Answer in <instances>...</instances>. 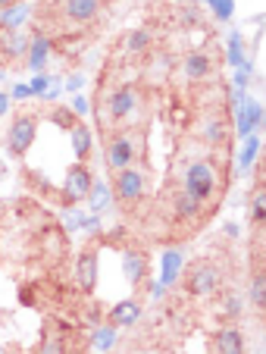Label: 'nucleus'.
<instances>
[{
    "label": "nucleus",
    "mask_w": 266,
    "mask_h": 354,
    "mask_svg": "<svg viewBox=\"0 0 266 354\" xmlns=\"http://www.w3.org/2000/svg\"><path fill=\"white\" fill-rule=\"evenodd\" d=\"M251 220L257 223V226H263L266 223V188H263V182H260V188L254 192V198H251Z\"/></svg>",
    "instance_id": "cd10ccee"
},
{
    "label": "nucleus",
    "mask_w": 266,
    "mask_h": 354,
    "mask_svg": "<svg viewBox=\"0 0 266 354\" xmlns=\"http://www.w3.org/2000/svg\"><path fill=\"white\" fill-rule=\"evenodd\" d=\"M10 104H13V97H10L7 91H0V116H3V113L10 110Z\"/></svg>",
    "instance_id": "79ce46f5"
},
{
    "label": "nucleus",
    "mask_w": 266,
    "mask_h": 354,
    "mask_svg": "<svg viewBox=\"0 0 266 354\" xmlns=\"http://www.w3.org/2000/svg\"><path fill=\"white\" fill-rule=\"evenodd\" d=\"M82 85H85V75H82V73L69 75V82H66V88H69V91H82Z\"/></svg>",
    "instance_id": "58836bf2"
},
{
    "label": "nucleus",
    "mask_w": 266,
    "mask_h": 354,
    "mask_svg": "<svg viewBox=\"0 0 266 354\" xmlns=\"http://www.w3.org/2000/svg\"><path fill=\"white\" fill-rule=\"evenodd\" d=\"M50 122L60 129H73L79 120H75V113L69 107H57V110H50Z\"/></svg>",
    "instance_id": "7c9ffc66"
},
{
    "label": "nucleus",
    "mask_w": 266,
    "mask_h": 354,
    "mask_svg": "<svg viewBox=\"0 0 266 354\" xmlns=\"http://www.w3.org/2000/svg\"><path fill=\"white\" fill-rule=\"evenodd\" d=\"M163 295H167V286H160V282H151V298H153V301H160Z\"/></svg>",
    "instance_id": "a19ab883"
},
{
    "label": "nucleus",
    "mask_w": 266,
    "mask_h": 354,
    "mask_svg": "<svg viewBox=\"0 0 266 354\" xmlns=\"http://www.w3.org/2000/svg\"><path fill=\"white\" fill-rule=\"evenodd\" d=\"M169 204H173V214L179 216L182 223H198L200 216H204V204H200V201H194L191 194L182 192V188L173 194V201H169Z\"/></svg>",
    "instance_id": "2eb2a0df"
},
{
    "label": "nucleus",
    "mask_w": 266,
    "mask_h": 354,
    "mask_svg": "<svg viewBox=\"0 0 266 354\" xmlns=\"http://www.w3.org/2000/svg\"><path fill=\"white\" fill-rule=\"evenodd\" d=\"M122 276H126L129 286H141V282L147 279V254L144 251L129 248L126 254H122Z\"/></svg>",
    "instance_id": "4468645a"
},
{
    "label": "nucleus",
    "mask_w": 266,
    "mask_h": 354,
    "mask_svg": "<svg viewBox=\"0 0 266 354\" xmlns=\"http://www.w3.org/2000/svg\"><path fill=\"white\" fill-rule=\"evenodd\" d=\"M28 3H13V7H7V10H0V28L3 32H10V28H19L22 22H26V16H28Z\"/></svg>",
    "instance_id": "b1692460"
},
{
    "label": "nucleus",
    "mask_w": 266,
    "mask_h": 354,
    "mask_svg": "<svg viewBox=\"0 0 266 354\" xmlns=\"http://www.w3.org/2000/svg\"><path fill=\"white\" fill-rule=\"evenodd\" d=\"M88 207L94 210V214H104L106 207H110V201H113V192H110V185L106 182H91V192H88Z\"/></svg>",
    "instance_id": "5701e85b"
},
{
    "label": "nucleus",
    "mask_w": 266,
    "mask_h": 354,
    "mask_svg": "<svg viewBox=\"0 0 266 354\" xmlns=\"http://www.w3.org/2000/svg\"><path fill=\"white\" fill-rule=\"evenodd\" d=\"M53 50V41L47 38L44 32H35L32 38H28V66L32 69H44V63H47V54Z\"/></svg>",
    "instance_id": "6ab92c4d"
},
{
    "label": "nucleus",
    "mask_w": 266,
    "mask_h": 354,
    "mask_svg": "<svg viewBox=\"0 0 266 354\" xmlns=\"http://www.w3.org/2000/svg\"><path fill=\"white\" fill-rule=\"evenodd\" d=\"M75 286L85 295L94 292V286H97V248H85L79 254V261H75Z\"/></svg>",
    "instance_id": "9d476101"
},
{
    "label": "nucleus",
    "mask_w": 266,
    "mask_h": 354,
    "mask_svg": "<svg viewBox=\"0 0 266 354\" xmlns=\"http://www.w3.org/2000/svg\"><path fill=\"white\" fill-rule=\"evenodd\" d=\"M222 185V173L213 160H191L182 173V192H188L194 201H200L207 207V201L216 198Z\"/></svg>",
    "instance_id": "f257e3e1"
},
{
    "label": "nucleus",
    "mask_w": 266,
    "mask_h": 354,
    "mask_svg": "<svg viewBox=\"0 0 266 354\" xmlns=\"http://www.w3.org/2000/svg\"><path fill=\"white\" fill-rule=\"evenodd\" d=\"M35 135H38V116L32 113H19L7 129V151L10 157H22L28 147L35 145Z\"/></svg>",
    "instance_id": "39448f33"
},
{
    "label": "nucleus",
    "mask_w": 266,
    "mask_h": 354,
    "mask_svg": "<svg viewBox=\"0 0 266 354\" xmlns=\"http://www.w3.org/2000/svg\"><path fill=\"white\" fill-rule=\"evenodd\" d=\"M0 354H3V348H0Z\"/></svg>",
    "instance_id": "49530a36"
},
{
    "label": "nucleus",
    "mask_w": 266,
    "mask_h": 354,
    "mask_svg": "<svg viewBox=\"0 0 266 354\" xmlns=\"http://www.w3.org/2000/svg\"><path fill=\"white\" fill-rule=\"evenodd\" d=\"M13 3H19V0H0V10H7V7H13Z\"/></svg>",
    "instance_id": "c03bdc74"
},
{
    "label": "nucleus",
    "mask_w": 266,
    "mask_h": 354,
    "mask_svg": "<svg viewBox=\"0 0 266 354\" xmlns=\"http://www.w3.org/2000/svg\"><path fill=\"white\" fill-rule=\"evenodd\" d=\"M63 94V85H60V79H53L50 75V85H47V91L41 94V100H57Z\"/></svg>",
    "instance_id": "c9c22d12"
},
{
    "label": "nucleus",
    "mask_w": 266,
    "mask_h": 354,
    "mask_svg": "<svg viewBox=\"0 0 266 354\" xmlns=\"http://www.w3.org/2000/svg\"><path fill=\"white\" fill-rule=\"evenodd\" d=\"M251 304L263 314V308H266V273H263V267H260V273H254V279H251Z\"/></svg>",
    "instance_id": "a878e982"
},
{
    "label": "nucleus",
    "mask_w": 266,
    "mask_h": 354,
    "mask_svg": "<svg viewBox=\"0 0 266 354\" xmlns=\"http://www.w3.org/2000/svg\"><path fill=\"white\" fill-rule=\"evenodd\" d=\"M141 320V304L135 298L120 301L113 310H110V326H135Z\"/></svg>",
    "instance_id": "aec40b11"
},
{
    "label": "nucleus",
    "mask_w": 266,
    "mask_h": 354,
    "mask_svg": "<svg viewBox=\"0 0 266 354\" xmlns=\"http://www.w3.org/2000/svg\"><path fill=\"white\" fill-rule=\"evenodd\" d=\"M69 333L73 329H66V323H50L38 345V354H69V342H66Z\"/></svg>",
    "instance_id": "f8f14e48"
},
{
    "label": "nucleus",
    "mask_w": 266,
    "mask_h": 354,
    "mask_svg": "<svg viewBox=\"0 0 266 354\" xmlns=\"http://www.w3.org/2000/svg\"><path fill=\"white\" fill-rule=\"evenodd\" d=\"M226 235L229 239H235V235H238V226H235V223H226Z\"/></svg>",
    "instance_id": "37998d69"
},
{
    "label": "nucleus",
    "mask_w": 266,
    "mask_h": 354,
    "mask_svg": "<svg viewBox=\"0 0 266 354\" xmlns=\"http://www.w3.org/2000/svg\"><path fill=\"white\" fill-rule=\"evenodd\" d=\"M28 54V35L19 32V28H10V32L0 35V57L3 60H22Z\"/></svg>",
    "instance_id": "ddd939ff"
},
{
    "label": "nucleus",
    "mask_w": 266,
    "mask_h": 354,
    "mask_svg": "<svg viewBox=\"0 0 266 354\" xmlns=\"http://www.w3.org/2000/svg\"><path fill=\"white\" fill-rule=\"evenodd\" d=\"M91 169L85 167V163H75L73 169L66 173V182H63V201H66V207H75L79 201L88 198V192H91Z\"/></svg>",
    "instance_id": "0eeeda50"
},
{
    "label": "nucleus",
    "mask_w": 266,
    "mask_h": 354,
    "mask_svg": "<svg viewBox=\"0 0 266 354\" xmlns=\"http://www.w3.org/2000/svg\"><path fill=\"white\" fill-rule=\"evenodd\" d=\"M141 104V91L135 85H122L116 88V91H110V97H106V104L97 110L100 122H122L126 116L135 113V107Z\"/></svg>",
    "instance_id": "20e7f679"
},
{
    "label": "nucleus",
    "mask_w": 266,
    "mask_h": 354,
    "mask_svg": "<svg viewBox=\"0 0 266 354\" xmlns=\"http://www.w3.org/2000/svg\"><path fill=\"white\" fill-rule=\"evenodd\" d=\"M222 288V270L213 261H198L185 273V292L191 298H213Z\"/></svg>",
    "instance_id": "f03ea898"
},
{
    "label": "nucleus",
    "mask_w": 266,
    "mask_h": 354,
    "mask_svg": "<svg viewBox=\"0 0 266 354\" xmlns=\"http://www.w3.org/2000/svg\"><path fill=\"white\" fill-rule=\"evenodd\" d=\"M26 97H32L28 85H16V88H13V100H26Z\"/></svg>",
    "instance_id": "ea45409f"
},
{
    "label": "nucleus",
    "mask_w": 266,
    "mask_h": 354,
    "mask_svg": "<svg viewBox=\"0 0 266 354\" xmlns=\"http://www.w3.org/2000/svg\"><path fill=\"white\" fill-rule=\"evenodd\" d=\"M69 135H73V154L79 157V163H85L88 154H91V129H88L85 122H75V126L69 129Z\"/></svg>",
    "instance_id": "4be33fe9"
},
{
    "label": "nucleus",
    "mask_w": 266,
    "mask_h": 354,
    "mask_svg": "<svg viewBox=\"0 0 266 354\" xmlns=\"http://www.w3.org/2000/svg\"><path fill=\"white\" fill-rule=\"evenodd\" d=\"M173 69H175V57L169 54V50H151V54H147V69H144V75H147L151 82L169 79V75H173Z\"/></svg>",
    "instance_id": "dca6fc26"
},
{
    "label": "nucleus",
    "mask_w": 266,
    "mask_h": 354,
    "mask_svg": "<svg viewBox=\"0 0 266 354\" xmlns=\"http://www.w3.org/2000/svg\"><path fill=\"white\" fill-rule=\"evenodd\" d=\"M82 320H85L88 326H97V320H100V308L94 304V301L88 304V310H82Z\"/></svg>",
    "instance_id": "4c0bfd02"
},
{
    "label": "nucleus",
    "mask_w": 266,
    "mask_h": 354,
    "mask_svg": "<svg viewBox=\"0 0 266 354\" xmlns=\"http://www.w3.org/2000/svg\"><path fill=\"white\" fill-rule=\"evenodd\" d=\"M0 176H3V160H0Z\"/></svg>",
    "instance_id": "a18cd8bd"
},
{
    "label": "nucleus",
    "mask_w": 266,
    "mask_h": 354,
    "mask_svg": "<svg viewBox=\"0 0 266 354\" xmlns=\"http://www.w3.org/2000/svg\"><path fill=\"white\" fill-rule=\"evenodd\" d=\"M213 354H245V333L238 323H222L213 333Z\"/></svg>",
    "instance_id": "1a4fd4ad"
},
{
    "label": "nucleus",
    "mask_w": 266,
    "mask_h": 354,
    "mask_svg": "<svg viewBox=\"0 0 266 354\" xmlns=\"http://www.w3.org/2000/svg\"><path fill=\"white\" fill-rule=\"evenodd\" d=\"M245 110H247V120H251V129H263V104L245 100Z\"/></svg>",
    "instance_id": "72a5a7b5"
},
{
    "label": "nucleus",
    "mask_w": 266,
    "mask_h": 354,
    "mask_svg": "<svg viewBox=\"0 0 266 354\" xmlns=\"http://www.w3.org/2000/svg\"><path fill=\"white\" fill-rule=\"evenodd\" d=\"M257 154H260V138H257V135H247L245 147H241V154H238V163H241V167H251Z\"/></svg>",
    "instance_id": "c85d7f7f"
},
{
    "label": "nucleus",
    "mask_w": 266,
    "mask_h": 354,
    "mask_svg": "<svg viewBox=\"0 0 266 354\" xmlns=\"http://www.w3.org/2000/svg\"><path fill=\"white\" fill-rule=\"evenodd\" d=\"M88 110H91V100H88L85 94H75V100H73V113H75V116H85Z\"/></svg>",
    "instance_id": "e433bc0d"
},
{
    "label": "nucleus",
    "mask_w": 266,
    "mask_h": 354,
    "mask_svg": "<svg viewBox=\"0 0 266 354\" xmlns=\"http://www.w3.org/2000/svg\"><path fill=\"white\" fill-rule=\"evenodd\" d=\"M141 145L135 132H116L113 138H106V169L110 173H122L135 163Z\"/></svg>",
    "instance_id": "7ed1b4c3"
},
{
    "label": "nucleus",
    "mask_w": 266,
    "mask_h": 354,
    "mask_svg": "<svg viewBox=\"0 0 266 354\" xmlns=\"http://www.w3.org/2000/svg\"><path fill=\"white\" fill-rule=\"evenodd\" d=\"M226 138H229V126L222 116H207V120L200 122V141H204L207 147H220Z\"/></svg>",
    "instance_id": "a211bd4d"
},
{
    "label": "nucleus",
    "mask_w": 266,
    "mask_h": 354,
    "mask_svg": "<svg viewBox=\"0 0 266 354\" xmlns=\"http://www.w3.org/2000/svg\"><path fill=\"white\" fill-rule=\"evenodd\" d=\"M47 85H50V75L38 73V75H35V79H32V85H28V91H32V94H38V97H41V94L47 91Z\"/></svg>",
    "instance_id": "f704fd0d"
},
{
    "label": "nucleus",
    "mask_w": 266,
    "mask_h": 354,
    "mask_svg": "<svg viewBox=\"0 0 266 354\" xmlns=\"http://www.w3.org/2000/svg\"><path fill=\"white\" fill-rule=\"evenodd\" d=\"M94 345H97V351H110V348L116 345V329L113 326H97V333H94Z\"/></svg>",
    "instance_id": "c756f323"
},
{
    "label": "nucleus",
    "mask_w": 266,
    "mask_h": 354,
    "mask_svg": "<svg viewBox=\"0 0 266 354\" xmlns=\"http://www.w3.org/2000/svg\"><path fill=\"white\" fill-rule=\"evenodd\" d=\"M104 0H63V19L69 26H88L97 19Z\"/></svg>",
    "instance_id": "9b49d317"
},
{
    "label": "nucleus",
    "mask_w": 266,
    "mask_h": 354,
    "mask_svg": "<svg viewBox=\"0 0 266 354\" xmlns=\"http://www.w3.org/2000/svg\"><path fill=\"white\" fill-rule=\"evenodd\" d=\"M160 263H163V273H160V286H175V279H179L182 267H185V257H182V251H167V254H160Z\"/></svg>",
    "instance_id": "412c9836"
},
{
    "label": "nucleus",
    "mask_w": 266,
    "mask_h": 354,
    "mask_svg": "<svg viewBox=\"0 0 266 354\" xmlns=\"http://www.w3.org/2000/svg\"><path fill=\"white\" fill-rule=\"evenodd\" d=\"M144 188H147V179L141 169L129 167L122 169V173H116L113 179V198L122 201V204H138L141 198H144Z\"/></svg>",
    "instance_id": "423d86ee"
},
{
    "label": "nucleus",
    "mask_w": 266,
    "mask_h": 354,
    "mask_svg": "<svg viewBox=\"0 0 266 354\" xmlns=\"http://www.w3.org/2000/svg\"><path fill=\"white\" fill-rule=\"evenodd\" d=\"M182 75H185L188 82H194V85L210 82L213 75H216V63H213V57L207 54V50H191V54L182 60Z\"/></svg>",
    "instance_id": "6e6552de"
},
{
    "label": "nucleus",
    "mask_w": 266,
    "mask_h": 354,
    "mask_svg": "<svg viewBox=\"0 0 266 354\" xmlns=\"http://www.w3.org/2000/svg\"><path fill=\"white\" fill-rule=\"evenodd\" d=\"M179 22L185 28H198L200 26V10H198V3H185L182 7V13H179Z\"/></svg>",
    "instance_id": "473e14b6"
},
{
    "label": "nucleus",
    "mask_w": 266,
    "mask_h": 354,
    "mask_svg": "<svg viewBox=\"0 0 266 354\" xmlns=\"http://www.w3.org/2000/svg\"><path fill=\"white\" fill-rule=\"evenodd\" d=\"M41 245H44V254L47 257H60L63 261V251H66V241H63V235H60V229H47L44 235H41Z\"/></svg>",
    "instance_id": "393cba45"
},
{
    "label": "nucleus",
    "mask_w": 266,
    "mask_h": 354,
    "mask_svg": "<svg viewBox=\"0 0 266 354\" xmlns=\"http://www.w3.org/2000/svg\"><path fill=\"white\" fill-rule=\"evenodd\" d=\"M241 314H245V301H241L235 292H226V295H222V317L232 323V320H238Z\"/></svg>",
    "instance_id": "bb28decb"
},
{
    "label": "nucleus",
    "mask_w": 266,
    "mask_h": 354,
    "mask_svg": "<svg viewBox=\"0 0 266 354\" xmlns=\"http://www.w3.org/2000/svg\"><path fill=\"white\" fill-rule=\"evenodd\" d=\"M207 3H210L213 16H216L220 22L232 19V13H235V0H207Z\"/></svg>",
    "instance_id": "2f4dec72"
},
{
    "label": "nucleus",
    "mask_w": 266,
    "mask_h": 354,
    "mask_svg": "<svg viewBox=\"0 0 266 354\" xmlns=\"http://www.w3.org/2000/svg\"><path fill=\"white\" fill-rule=\"evenodd\" d=\"M151 44H153V35L147 32V28H135V32H129L126 41H122V54L138 60V57L151 54Z\"/></svg>",
    "instance_id": "f3484780"
}]
</instances>
